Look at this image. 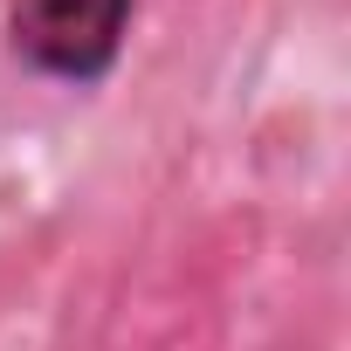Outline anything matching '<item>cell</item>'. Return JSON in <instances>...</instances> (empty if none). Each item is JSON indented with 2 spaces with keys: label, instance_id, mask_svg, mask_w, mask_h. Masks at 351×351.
Segmentation results:
<instances>
[{
  "label": "cell",
  "instance_id": "1",
  "mask_svg": "<svg viewBox=\"0 0 351 351\" xmlns=\"http://www.w3.org/2000/svg\"><path fill=\"white\" fill-rule=\"evenodd\" d=\"M14 56L56 83H97L110 76L131 0H14Z\"/></svg>",
  "mask_w": 351,
  "mask_h": 351
}]
</instances>
